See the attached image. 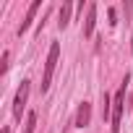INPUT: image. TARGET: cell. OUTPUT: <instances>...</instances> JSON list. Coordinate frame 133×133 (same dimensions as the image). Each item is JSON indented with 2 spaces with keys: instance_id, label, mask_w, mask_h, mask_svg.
Listing matches in <instances>:
<instances>
[{
  "instance_id": "4",
  "label": "cell",
  "mask_w": 133,
  "mask_h": 133,
  "mask_svg": "<svg viewBox=\"0 0 133 133\" xmlns=\"http://www.w3.org/2000/svg\"><path fill=\"white\" fill-rule=\"evenodd\" d=\"M89 123H91V104H89V102H81L78 110H76V120H73V125H76V128H86Z\"/></svg>"
},
{
  "instance_id": "10",
  "label": "cell",
  "mask_w": 133,
  "mask_h": 133,
  "mask_svg": "<svg viewBox=\"0 0 133 133\" xmlns=\"http://www.w3.org/2000/svg\"><path fill=\"white\" fill-rule=\"evenodd\" d=\"M3 133H11V130H8V128H3Z\"/></svg>"
},
{
  "instance_id": "5",
  "label": "cell",
  "mask_w": 133,
  "mask_h": 133,
  "mask_svg": "<svg viewBox=\"0 0 133 133\" xmlns=\"http://www.w3.org/2000/svg\"><path fill=\"white\" fill-rule=\"evenodd\" d=\"M94 24H97V3L86 5V21H84V37L94 34Z\"/></svg>"
},
{
  "instance_id": "7",
  "label": "cell",
  "mask_w": 133,
  "mask_h": 133,
  "mask_svg": "<svg viewBox=\"0 0 133 133\" xmlns=\"http://www.w3.org/2000/svg\"><path fill=\"white\" fill-rule=\"evenodd\" d=\"M71 11H73V5L71 3H63V8H60V21H57V26L60 29H65L71 24Z\"/></svg>"
},
{
  "instance_id": "3",
  "label": "cell",
  "mask_w": 133,
  "mask_h": 133,
  "mask_svg": "<svg viewBox=\"0 0 133 133\" xmlns=\"http://www.w3.org/2000/svg\"><path fill=\"white\" fill-rule=\"evenodd\" d=\"M29 89H31V81H21V86H18V91H16V99H13V117H16V120H21V112L26 110Z\"/></svg>"
},
{
  "instance_id": "8",
  "label": "cell",
  "mask_w": 133,
  "mask_h": 133,
  "mask_svg": "<svg viewBox=\"0 0 133 133\" xmlns=\"http://www.w3.org/2000/svg\"><path fill=\"white\" fill-rule=\"evenodd\" d=\"M37 128V112H29L26 115V125H24V133H34Z\"/></svg>"
},
{
  "instance_id": "6",
  "label": "cell",
  "mask_w": 133,
  "mask_h": 133,
  "mask_svg": "<svg viewBox=\"0 0 133 133\" xmlns=\"http://www.w3.org/2000/svg\"><path fill=\"white\" fill-rule=\"evenodd\" d=\"M39 8H42V3H39V0L29 5V11H26V21H24V24L18 26V34H24V31H26V29L31 26V21H34V16H37V11H39Z\"/></svg>"
},
{
  "instance_id": "2",
  "label": "cell",
  "mask_w": 133,
  "mask_h": 133,
  "mask_svg": "<svg viewBox=\"0 0 133 133\" xmlns=\"http://www.w3.org/2000/svg\"><path fill=\"white\" fill-rule=\"evenodd\" d=\"M125 84H128V76H125L123 86L115 91V99H112V117H110L112 133H120V117H123V104H125Z\"/></svg>"
},
{
  "instance_id": "1",
  "label": "cell",
  "mask_w": 133,
  "mask_h": 133,
  "mask_svg": "<svg viewBox=\"0 0 133 133\" xmlns=\"http://www.w3.org/2000/svg\"><path fill=\"white\" fill-rule=\"evenodd\" d=\"M57 60H60V44H57V42H52V44H50V52H47V60H44L42 91H47V89H50V84H52V73H55V68H57Z\"/></svg>"
},
{
  "instance_id": "9",
  "label": "cell",
  "mask_w": 133,
  "mask_h": 133,
  "mask_svg": "<svg viewBox=\"0 0 133 133\" xmlns=\"http://www.w3.org/2000/svg\"><path fill=\"white\" fill-rule=\"evenodd\" d=\"M8 57H11V52L5 50V52H3V63H0V73H5V71H8Z\"/></svg>"
}]
</instances>
